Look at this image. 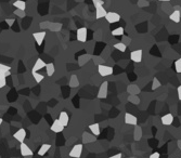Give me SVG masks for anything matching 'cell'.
Listing matches in <instances>:
<instances>
[{
	"label": "cell",
	"mask_w": 181,
	"mask_h": 158,
	"mask_svg": "<svg viewBox=\"0 0 181 158\" xmlns=\"http://www.w3.org/2000/svg\"><path fill=\"white\" fill-rule=\"evenodd\" d=\"M13 6H14L17 10H23V11H25L27 4H26V2L25 1H23V0H16V1L13 2Z\"/></svg>",
	"instance_id": "cell-24"
},
{
	"label": "cell",
	"mask_w": 181,
	"mask_h": 158,
	"mask_svg": "<svg viewBox=\"0 0 181 158\" xmlns=\"http://www.w3.org/2000/svg\"><path fill=\"white\" fill-rule=\"evenodd\" d=\"M104 19L110 24H115V23H118L120 21V15L118 13H116V12H108Z\"/></svg>",
	"instance_id": "cell-4"
},
{
	"label": "cell",
	"mask_w": 181,
	"mask_h": 158,
	"mask_svg": "<svg viewBox=\"0 0 181 158\" xmlns=\"http://www.w3.org/2000/svg\"><path fill=\"white\" fill-rule=\"evenodd\" d=\"M169 20L173 21L174 23H179L181 20V14H180V11L179 10H175L173 13L169 14Z\"/></svg>",
	"instance_id": "cell-18"
},
{
	"label": "cell",
	"mask_w": 181,
	"mask_h": 158,
	"mask_svg": "<svg viewBox=\"0 0 181 158\" xmlns=\"http://www.w3.org/2000/svg\"><path fill=\"white\" fill-rule=\"evenodd\" d=\"M108 11L104 9V7H99V8H96V19L99 20V19H102V17H105Z\"/></svg>",
	"instance_id": "cell-19"
},
{
	"label": "cell",
	"mask_w": 181,
	"mask_h": 158,
	"mask_svg": "<svg viewBox=\"0 0 181 158\" xmlns=\"http://www.w3.org/2000/svg\"><path fill=\"white\" fill-rule=\"evenodd\" d=\"M125 29L124 27H117V28L112 31V35L113 36H124Z\"/></svg>",
	"instance_id": "cell-30"
},
{
	"label": "cell",
	"mask_w": 181,
	"mask_h": 158,
	"mask_svg": "<svg viewBox=\"0 0 181 158\" xmlns=\"http://www.w3.org/2000/svg\"><path fill=\"white\" fill-rule=\"evenodd\" d=\"M0 75H2V76L4 77L11 76V67L8 66V65H4L0 63Z\"/></svg>",
	"instance_id": "cell-16"
},
{
	"label": "cell",
	"mask_w": 181,
	"mask_h": 158,
	"mask_svg": "<svg viewBox=\"0 0 181 158\" xmlns=\"http://www.w3.org/2000/svg\"><path fill=\"white\" fill-rule=\"evenodd\" d=\"M64 126H63L61 122H60L59 119H55L53 122H52V124H51V127H50V130L52 131V132L54 133H61L64 130Z\"/></svg>",
	"instance_id": "cell-8"
},
{
	"label": "cell",
	"mask_w": 181,
	"mask_h": 158,
	"mask_svg": "<svg viewBox=\"0 0 181 158\" xmlns=\"http://www.w3.org/2000/svg\"><path fill=\"white\" fill-rule=\"evenodd\" d=\"M98 72L102 77H106L113 74V68L111 66H108V65L99 64L98 65Z\"/></svg>",
	"instance_id": "cell-1"
},
{
	"label": "cell",
	"mask_w": 181,
	"mask_h": 158,
	"mask_svg": "<svg viewBox=\"0 0 181 158\" xmlns=\"http://www.w3.org/2000/svg\"><path fill=\"white\" fill-rule=\"evenodd\" d=\"M68 86L71 88H77L79 86V79L77 77V75H72L68 81Z\"/></svg>",
	"instance_id": "cell-21"
},
{
	"label": "cell",
	"mask_w": 181,
	"mask_h": 158,
	"mask_svg": "<svg viewBox=\"0 0 181 158\" xmlns=\"http://www.w3.org/2000/svg\"><path fill=\"white\" fill-rule=\"evenodd\" d=\"M127 92L130 95H139V93L141 92V89L137 85H129L127 87Z\"/></svg>",
	"instance_id": "cell-15"
},
{
	"label": "cell",
	"mask_w": 181,
	"mask_h": 158,
	"mask_svg": "<svg viewBox=\"0 0 181 158\" xmlns=\"http://www.w3.org/2000/svg\"><path fill=\"white\" fill-rule=\"evenodd\" d=\"M159 1H162V2H168V1H170V0H159Z\"/></svg>",
	"instance_id": "cell-43"
},
{
	"label": "cell",
	"mask_w": 181,
	"mask_h": 158,
	"mask_svg": "<svg viewBox=\"0 0 181 158\" xmlns=\"http://www.w3.org/2000/svg\"><path fill=\"white\" fill-rule=\"evenodd\" d=\"M89 130L91 131V133L96 136H99L101 131H100V124L98 122H94V124H91L89 126Z\"/></svg>",
	"instance_id": "cell-17"
},
{
	"label": "cell",
	"mask_w": 181,
	"mask_h": 158,
	"mask_svg": "<svg viewBox=\"0 0 181 158\" xmlns=\"http://www.w3.org/2000/svg\"><path fill=\"white\" fill-rule=\"evenodd\" d=\"M2 122H3L2 118H0V127H1V124H2Z\"/></svg>",
	"instance_id": "cell-44"
},
{
	"label": "cell",
	"mask_w": 181,
	"mask_h": 158,
	"mask_svg": "<svg viewBox=\"0 0 181 158\" xmlns=\"http://www.w3.org/2000/svg\"><path fill=\"white\" fill-rule=\"evenodd\" d=\"M13 138H14L17 142L23 143V142L25 141V138H26V131H25V129H24V128H20V129L17 130L16 132L13 134Z\"/></svg>",
	"instance_id": "cell-9"
},
{
	"label": "cell",
	"mask_w": 181,
	"mask_h": 158,
	"mask_svg": "<svg viewBox=\"0 0 181 158\" xmlns=\"http://www.w3.org/2000/svg\"><path fill=\"white\" fill-rule=\"evenodd\" d=\"M46 73L49 77L53 76L54 73H55V66H54L53 63H48L46 65Z\"/></svg>",
	"instance_id": "cell-23"
},
{
	"label": "cell",
	"mask_w": 181,
	"mask_h": 158,
	"mask_svg": "<svg viewBox=\"0 0 181 158\" xmlns=\"http://www.w3.org/2000/svg\"><path fill=\"white\" fill-rule=\"evenodd\" d=\"M114 48L116 49V50H118V51H120V52H125V51L127 50V45H125L124 42H117V43H115L114 45Z\"/></svg>",
	"instance_id": "cell-28"
},
{
	"label": "cell",
	"mask_w": 181,
	"mask_h": 158,
	"mask_svg": "<svg viewBox=\"0 0 181 158\" xmlns=\"http://www.w3.org/2000/svg\"><path fill=\"white\" fill-rule=\"evenodd\" d=\"M92 3H93L94 8H99V7H103L104 1L103 0H92Z\"/></svg>",
	"instance_id": "cell-35"
},
{
	"label": "cell",
	"mask_w": 181,
	"mask_h": 158,
	"mask_svg": "<svg viewBox=\"0 0 181 158\" xmlns=\"http://www.w3.org/2000/svg\"><path fill=\"white\" fill-rule=\"evenodd\" d=\"M177 93H178V99L181 101V85L177 88Z\"/></svg>",
	"instance_id": "cell-41"
},
{
	"label": "cell",
	"mask_w": 181,
	"mask_h": 158,
	"mask_svg": "<svg viewBox=\"0 0 181 158\" xmlns=\"http://www.w3.org/2000/svg\"><path fill=\"white\" fill-rule=\"evenodd\" d=\"M31 75H33V77H34V79H35V81H36L37 83H40V82H41L43 79H45V76H43V75H41V74H39L38 72H36V73H31Z\"/></svg>",
	"instance_id": "cell-29"
},
{
	"label": "cell",
	"mask_w": 181,
	"mask_h": 158,
	"mask_svg": "<svg viewBox=\"0 0 181 158\" xmlns=\"http://www.w3.org/2000/svg\"><path fill=\"white\" fill-rule=\"evenodd\" d=\"M62 28V24L61 23H50V26H49V29L51 31H60Z\"/></svg>",
	"instance_id": "cell-26"
},
{
	"label": "cell",
	"mask_w": 181,
	"mask_h": 158,
	"mask_svg": "<svg viewBox=\"0 0 181 158\" xmlns=\"http://www.w3.org/2000/svg\"><path fill=\"white\" fill-rule=\"evenodd\" d=\"M20 152H21V155L23 157H28V156H33V151H31V147L25 144V142L21 143L20 145Z\"/></svg>",
	"instance_id": "cell-6"
},
{
	"label": "cell",
	"mask_w": 181,
	"mask_h": 158,
	"mask_svg": "<svg viewBox=\"0 0 181 158\" xmlns=\"http://www.w3.org/2000/svg\"><path fill=\"white\" fill-rule=\"evenodd\" d=\"M180 143H181V142H180Z\"/></svg>",
	"instance_id": "cell-46"
},
{
	"label": "cell",
	"mask_w": 181,
	"mask_h": 158,
	"mask_svg": "<svg viewBox=\"0 0 181 158\" xmlns=\"http://www.w3.org/2000/svg\"><path fill=\"white\" fill-rule=\"evenodd\" d=\"M14 21H15L14 19H7L6 23L8 24L9 26H12V25H13V23H14Z\"/></svg>",
	"instance_id": "cell-40"
},
{
	"label": "cell",
	"mask_w": 181,
	"mask_h": 158,
	"mask_svg": "<svg viewBox=\"0 0 181 158\" xmlns=\"http://www.w3.org/2000/svg\"><path fill=\"white\" fill-rule=\"evenodd\" d=\"M13 13H14L16 16L21 17V19H22V17H24L26 15L25 11H23V10H17V9H16V10H14V12H13Z\"/></svg>",
	"instance_id": "cell-36"
},
{
	"label": "cell",
	"mask_w": 181,
	"mask_h": 158,
	"mask_svg": "<svg viewBox=\"0 0 181 158\" xmlns=\"http://www.w3.org/2000/svg\"><path fill=\"white\" fill-rule=\"evenodd\" d=\"M46 65H47V63H46L43 59H40V57L39 59H37L34 66L31 68V73H36V72L43 69V68H46Z\"/></svg>",
	"instance_id": "cell-11"
},
{
	"label": "cell",
	"mask_w": 181,
	"mask_h": 158,
	"mask_svg": "<svg viewBox=\"0 0 181 158\" xmlns=\"http://www.w3.org/2000/svg\"><path fill=\"white\" fill-rule=\"evenodd\" d=\"M161 121H162V124H164V126H170V124L174 122L173 114H166V115L162 116Z\"/></svg>",
	"instance_id": "cell-14"
},
{
	"label": "cell",
	"mask_w": 181,
	"mask_h": 158,
	"mask_svg": "<svg viewBox=\"0 0 181 158\" xmlns=\"http://www.w3.org/2000/svg\"><path fill=\"white\" fill-rule=\"evenodd\" d=\"M90 59H91L90 55H88V54H84V55H82V57H78V63H79L80 66H82V65L85 64V63H87Z\"/></svg>",
	"instance_id": "cell-27"
},
{
	"label": "cell",
	"mask_w": 181,
	"mask_h": 158,
	"mask_svg": "<svg viewBox=\"0 0 181 158\" xmlns=\"http://www.w3.org/2000/svg\"><path fill=\"white\" fill-rule=\"evenodd\" d=\"M96 141V136H93V134H89V133L85 132L84 134H82V142L86 144L88 143H92V142Z\"/></svg>",
	"instance_id": "cell-20"
},
{
	"label": "cell",
	"mask_w": 181,
	"mask_h": 158,
	"mask_svg": "<svg viewBox=\"0 0 181 158\" xmlns=\"http://www.w3.org/2000/svg\"><path fill=\"white\" fill-rule=\"evenodd\" d=\"M122 42H124L126 45H129V43L131 42V39H130V38H128V37L123 36V41H122Z\"/></svg>",
	"instance_id": "cell-38"
},
{
	"label": "cell",
	"mask_w": 181,
	"mask_h": 158,
	"mask_svg": "<svg viewBox=\"0 0 181 158\" xmlns=\"http://www.w3.org/2000/svg\"><path fill=\"white\" fill-rule=\"evenodd\" d=\"M58 119H59L60 122H61L64 127H67L68 124H70V116H68V114L66 113V112H61L59 117H58Z\"/></svg>",
	"instance_id": "cell-13"
},
{
	"label": "cell",
	"mask_w": 181,
	"mask_h": 158,
	"mask_svg": "<svg viewBox=\"0 0 181 158\" xmlns=\"http://www.w3.org/2000/svg\"><path fill=\"white\" fill-rule=\"evenodd\" d=\"M65 158H67V157H65ZM68 158H70V157H68Z\"/></svg>",
	"instance_id": "cell-45"
},
{
	"label": "cell",
	"mask_w": 181,
	"mask_h": 158,
	"mask_svg": "<svg viewBox=\"0 0 181 158\" xmlns=\"http://www.w3.org/2000/svg\"><path fill=\"white\" fill-rule=\"evenodd\" d=\"M7 85V77L0 75V89H2L3 87H6Z\"/></svg>",
	"instance_id": "cell-34"
},
{
	"label": "cell",
	"mask_w": 181,
	"mask_h": 158,
	"mask_svg": "<svg viewBox=\"0 0 181 158\" xmlns=\"http://www.w3.org/2000/svg\"><path fill=\"white\" fill-rule=\"evenodd\" d=\"M82 148H84V145L82 144H76L74 145L73 148L70 152V157L73 158H80L82 154Z\"/></svg>",
	"instance_id": "cell-2"
},
{
	"label": "cell",
	"mask_w": 181,
	"mask_h": 158,
	"mask_svg": "<svg viewBox=\"0 0 181 158\" xmlns=\"http://www.w3.org/2000/svg\"><path fill=\"white\" fill-rule=\"evenodd\" d=\"M149 158H161V154L159 153H157V152H155V153H152L150 155V157Z\"/></svg>",
	"instance_id": "cell-39"
},
{
	"label": "cell",
	"mask_w": 181,
	"mask_h": 158,
	"mask_svg": "<svg viewBox=\"0 0 181 158\" xmlns=\"http://www.w3.org/2000/svg\"><path fill=\"white\" fill-rule=\"evenodd\" d=\"M51 148V145L50 144H43L41 146L39 147V150H38V155L39 156H45L47 153L49 152V150Z\"/></svg>",
	"instance_id": "cell-22"
},
{
	"label": "cell",
	"mask_w": 181,
	"mask_h": 158,
	"mask_svg": "<svg viewBox=\"0 0 181 158\" xmlns=\"http://www.w3.org/2000/svg\"><path fill=\"white\" fill-rule=\"evenodd\" d=\"M142 57H143V51L141 49H138V50H133L131 51L130 53V60L135 63H140L142 61Z\"/></svg>",
	"instance_id": "cell-5"
},
{
	"label": "cell",
	"mask_w": 181,
	"mask_h": 158,
	"mask_svg": "<svg viewBox=\"0 0 181 158\" xmlns=\"http://www.w3.org/2000/svg\"><path fill=\"white\" fill-rule=\"evenodd\" d=\"M128 102H130L132 104H136L138 105L140 103V98L138 95H130L128 96Z\"/></svg>",
	"instance_id": "cell-31"
},
{
	"label": "cell",
	"mask_w": 181,
	"mask_h": 158,
	"mask_svg": "<svg viewBox=\"0 0 181 158\" xmlns=\"http://www.w3.org/2000/svg\"><path fill=\"white\" fill-rule=\"evenodd\" d=\"M161 87V81H159L157 78H154L152 81V89L153 90H156V89H159Z\"/></svg>",
	"instance_id": "cell-32"
},
{
	"label": "cell",
	"mask_w": 181,
	"mask_h": 158,
	"mask_svg": "<svg viewBox=\"0 0 181 158\" xmlns=\"http://www.w3.org/2000/svg\"><path fill=\"white\" fill-rule=\"evenodd\" d=\"M141 138H142V129L140 126L137 124L135 130H133V139H135L136 141H139Z\"/></svg>",
	"instance_id": "cell-25"
},
{
	"label": "cell",
	"mask_w": 181,
	"mask_h": 158,
	"mask_svg": "<svg viewBox=\"0 0 181 158\" xmlns=\"http://www.w3.org/2000/svg\"><path fill=\"white\" fill-rule=\"evenodd\" d=\"M49 26H50V23L49 22H43V23H40L39 24V27L41 29H45V28H49Z\"/></svg>",
	"instance_id": "cell-37"
},
{
	"label": "cell",
	"mask_w": 181,
	"mask_h": 158,
	"mask_svg": "<svg viewBox=\"0 0 181 158\" xmlns=\"http://www.w3.org/2000/svg\"><path fill=\"white\" fill-rule=\"evenodd\" d=\"M46 31H37V33H34L33 34V37H34V40L36 41L37 45H41L43 42V40L46 38Z\"/></svg>",
	"instance_id": "cell-12"
},
{
	"label": "cell",
	"mask_w": 181,
	"mask_h": 158,
	"mask_svg": "<svg viewBox=\"0 0 181 158\" xmlns=\"http://www.w3.org/2000/svg\"><path fill=\"white\" fill-rule=\"evenodd\" d=\"M122 157H123V155L119 153V154H115V155L111 156V157H108V158H122Z\"/></svg>",
	"instance_id": "cell-42"
},
{
	"label": "cell",
	"mask_w": 181,
	"mask_h": 158,
	"mask_svg": "<svg viewBox=\"0 0 181 158\" xmlns=\"http://www.w3.org/2000/svg\"><path fill=\"white\" fill-rule=\"evenodd\" d=\"M125 122L129 126H135L136 127L138 124V118L136 116L132 115V114H129V113H126L125 114Z\"/></svg>",
	"instance_id": "cell-10"
},
{
	"label": "cell",
	"mask_w": 181,
	"mask_h": 158,
	"mask_svg": "<svg viewBox=\"0 0 181 158\" xmlns=\"http://www.w3.org/2000/svg\"><path fill=\"white\" fill-rule=\"evenodd\" d=\"M175 69L178 74H181V57L175 62Z\"/></svg>",
	"instance_id": "cell-33"
},
{
	"label": "cell",
	"mask_w": 181,
	"mask_h": 158,
	"mask_svg": "<svg viewBox=\"0 0 181 158\" xmlns=\"http://www.w3.org/2000/svg\"><path fill=\"white\" fill-rule=\"evenodd\" d=\"M108 81H104L102 82L101 86L99 88V91H98V98L99 99H105L108 96Z\"/></svg>",
	"instance_id": "cell-3"
},
{
	"label": "cell",
	"mask_w": 181,
	"mask_h": 158,
	"mask_svg": "<svg viewBox=\"0 0 181 158\" xmlns=\"http://www.w3.org/2000/svg\"><path fill=\"white\" fill-rule=\"evenodd\" d=\"M87 35L88 31L86 27H80L77 29V40L79 42H86L87 41Z\"/></svg>",
	"instance_id": "cell-7"
}]
</instances>
